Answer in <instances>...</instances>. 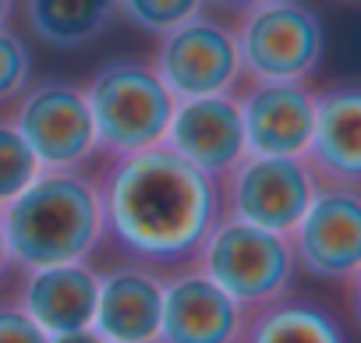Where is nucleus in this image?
I'll return each instance as SVG.
<instances>
[{
    "instance_id": "16",
    "label": "nucleus",
    "mask_w": 361,
    "mask_h": 343,
    "mask_svg": "<svg viewBox=\"0 0 361 343\" xmlns=\"http://www.w3.org/2000/svg\"><path fill=\"white\" fill-rule=\"evenodd\" d=\"M241 343H347V332L326 304L283 294L248 311Z\"/></svg>"
},
{
    "instance_id": "4",
    "label": "nucleus",
    "mask_w": 361,
    "mask_h": 343,
    "mask_svg": "<svg viewBox=\"0 0 361 343\" xmlns=\"http://www.w3.org/2000/svg\"><path fill=\"white\" fill-rule=\"evenodd\" d=\"M195 266L248 311L283 297L298 273L287 234L262 230L234 216H220L213 223L195 255Z\"/></svg>"
},
{
    "instance_id": "2",
    "label": "nucleus",
    "mask_w": 361,
    "mask_h": 343,
    "mask_svg": "<svg viewBox=\"0 0 361 343\" xmlns=\"http://www.w3.org/2000/svg\"><path fill=\"white\" fill-rule=\"evenodd\" d=\"M0 227L11 262L22 269L85 262L106 241L99 185L82 170H43L0 209Z\"/></svg>"
},
{
    "instance_id": "7",
    "label": "nucleus",
    "mask_w": 361,
    "mask_h": 343,
    "mask_svg": "<svg viewBox=\"0 0 361 343\" xmlns=\"http://www.w3.org/2000/svg\"><path fill=\"white\" fill-rule=\"evenodd\" d=\"M11 124L22 131L43 170H82L99 149L96 124L82 85L75 82H36L18 96Z\"/></svg>"
},
{
    "instance_id": "6",
    "label": "nucleus",
    "mask_w": 361,
    "mask_h": 343,
    "mask_svg": "<svg viewBox=\"0 0 361 343\" xmlns=\"http://www.w3.org/2000/svg\"><path fill=\"white\" fill-rule=\"evenodd\" d=\"M319 192L305 156H245L224 177V216L290 234Z\"/></svg>"
},
{
    "instance_id": "18",
    "label": "nucleus",
    "mask_w": 361,
    "mask_h": 343,
    "mask_svg": "<svg viewBox=\"0 0 361 343\" xmlns=\"http://www.w3.org/2000/svg\"><path fill=\"white\" fill-rule=\"evenodd\" d=\"M43 174V166L22 131L11 120H0V209L11 199H18L36 177Z\"/></svg>"
},
{
    "instance_id": "10",
    "label": "nucleus",
    "mask_w": 361,
    "mask_h": 343,
    "mask_svg": "<svg viewBox=\"0 0 361 343\" xmlns=\"http://www.w3.org/2000/svg\"><path fill=\"white\" fill-rule=\"evenodd\" d=\"M163 145L177 152L185 163H192L195 170H202L206 177L224 181L248 156L238 96L216 92L199 99H180L173 106Z\"/></svg>"
},
{
    "instance_id": "9",
    "label": "nucleus",
    "mask_w": 361,
    "mask_h": 343,
    "mask_svg": "<svg viewBox=\"0 0 361 343\" xmlns=\"http://www.w3.org/2000/svg\"><path fill=\"white\" fill-rule=\"evenodd\" d=\"M287 237L301 273L347 283L361 269V188L319 185L315 199Z\"/></svg>"
},
{
    "instance_id": "27",
    "label": "nucleus",
    "mask_w": 361,
    "mask_h": 343,
    "mask_svg": "<svg viewBox=\"0 0 361 343\" xmlns=\"http://www.w3.org/2000/svg\"><path fill=\"white\" fill-rule=\"evenodd\" d=\"M340 4H361V0H340Z\"/></svg>"
},
{
    "instance_id": "21",
    "label": "nucleus",
    "mask_w": 361,
    "mask_h": 343,
    "mask_svg": "<svg viewBox=\"0 0 361 343\" xmlns=\"http://www.w3.org/2000/svg\"><path fill=\"white\" fill-rule=\"evenodd\" d=\"M0 343H50L18 301H0Z\"/></svg>"
},
{
    "instance_id": "11",
    "label": "nucleus",
    "mask_w": 361,
    "mask_h": 343,
    "mask_svg": "<svg viewBox=\"0 0 361 343\" xmlns=\"http://www.w3.org/2000/svg\"><path fill=\"white\" fill-rule=\"evenodd\" d=\"M245 322L248 308L195 266L163 283L156 343H241Z\"/></svg>"
},
{
    "instance_id": "5",
    "label": "nucleus",
    "mask_w": 361,
    "mask_h": 343,
    "mask_svg": "<svg viewBox=\"0 0 361 343\" xmlns=\"http://www.w3.org/2000/svg\"><path fill=\"white\" fill-rule=\"evenodd\" d=\"M241 75L248 82H308L326 54V29L305 0H269L238 18Z\"/></svg>"
},
{
    "instance_id": "17",
    "label": "nucleus",
    "mask_w": 361,
    "mask_h": 343,
    "mask_svg": "<svg viewBox=\"0 0 361 343\" xmlns=\"http://www.w3.org/2000/svg\"><path fill=\"white\" fill-rule=\"evenodd\" d=\"M25 29L50 50H82L117 18V0H25Z\"/></svg>"
},
{
    "instance_id": "25",
    "label": "nucleus",
    "mask_w": 361,
    "mask_h": 343,
    "mask_svg": "<svg viewBox=\"0 0 361 343\" xmlns=\"http://www.w3.org/2000/svg\"><path fill=\"white\" fill-rule=\"evenodd\" d=\"M11 266H15V262H11V251H8V241H4V227H0V280L8 276Z\"/></svg>"
},
{
    "instance_id": "14",
    "label": "nucleus",
    "mask_w": 361,
    "mask_h": 343,
    "mask_svg": "<svg viewBox=\"0 0 361 343\" xmlns=\"http://www.w3.org/2000/svg\"><path fill=\"white\" fill-rule=\"evenodd\" d=\"M163 283L166 280L142 262H124L99 273L92 329L106 343H156Z\"/></svg>"
},
{
    "instance_id": "13",
    "label": "nucleus",
    "mask_w": 361,
    "mask_h": 343,
    "mask_svg": "<svg viewBox=\"0 0 361 343\" xmlns=\"http://www.w3.org/2000/svg\"><path fill=\"white\" fill-rule=\"evenodd\" d=\"M305 159L319 185L361 188V78L315 92V127Z\"/></svg>"
},
{
    "instance_id": "19",
    "label": "nucleus",
    "mask_w": 361,
    "mask_h": 343,
    "mask_svg": "<svg viewBox=\"0 0 361 343\" xmlns=\"http://www.w3.org/2000/svg\"><path fill=\"white\" fill-rule=\"evenodd\" d=\"M202 8L206 0H117V15L145 36H163L185 25L188 18L202 15Z\"/></svg>"
},
{
    "instance_id": "15",
    "label": "nucleus",
    "mask_w": 361,
    "mask_h": 343,
    "mask_svg": "<svg viewBox=\"0 0 361 343\" xmlns=\"http://www.w3.org/2000/svg\"><path fill=\"white\" fill-rule=\"evenodd\" d=\"M96 297H99V273L89 262L25 269V280L18 290V304L47 336L92 325Z\"/></svg>"
},
{
    "instance_id": "23",
    "label": "nucleus",
    "mask_w": 361,
    "mask_h": 343,
    "mask_svg": "<svg viewBox=\"0 0 361 343\" xmlns=\"http://www.w3.org/2000/svg\"><path fill=\"white\" fill-rule=\"evenodd\" d=\"M347 308H350V318L354 325L361 329V269L347 280Z\"/></svg>"
},
{
    "instance_id": "22",
    "label": "nucleus",
    "mask_w": 361,
    "mask_h": 343,
    "mask_svg": "<svg viewBox=\"0 0 361 343\" xmlns=\"http://www.w3.org/2000/svg\"><path fill=\"white\" fill-rule=\"evenodd\" d=\"M50 343H106L92 325H85V329H71V332H57V336H50Z\"/></svg>"
},
{
    "instance_id": "3",
    "label": "nucleus",
    "mask_w": 361,
    "mask_h": 343,
    "mask_svg": "<svg viewBox=\"0 0 361 343\" xmlns=\"http://www.w3.org/2000/svg\"><path fill=\"white\" fill-rule=\"evenodd\" d=\"M82 92L96 124V142L110 156L163 145L177 99L159 82L152 64L110 61L82 85Z\"/></svg>"
},
{
    "instance_id": "20",
    "label": "nucleus",
    "mask_w": 361,
    "mask_h": 343,
    "mask_svg": "<svg viewBox=\"0 0 361 343\" xmlns=\"http://www.w3.org/2000/svg\"><path fill=\"white\" fill-rule=\"evenodd\" d=\"M32 82V50L29 43L8 29L0 25V106L15 103Z\"/></svg>"
},
{
    "instance_id": "24",
    "label": "nucleus",
    "mask_w": 361,
    "mask_h": 343,
    "mask_svg": "<svg viewBox=\"0 0 361 343\" xmlns=\"http://www.w3.org/2000/svg\"><path fill=\"white\" fill-rule=\"evenodd\" d=\"M209 4H216L220 11H227V15H245V11H252V8H259V4H269V0H209Z\"/></svg>"
},
{
    "instance_id": "1",
    "label": "nucleus",
    "mask_w": 361,
    "mask_h": 343,
    "mask_svg": "<svg viewBox=\"0 0 361 343\" xmlns=\"http://www.w3.org/2000/svg\"><path fill=\"white\" fill-rule=\"evenodd\" d=\"M96 185L106 241L149 269L195 262L206 234L224 216L216 181L166 145L114 156Z\"/></svg>"
},
{
    "instance_id": "8",
    "label": "nucleus",
    "mask_w": 361,
    "mask_h": 343,
    "mask_svg": "<svg viewBox=\"0 0 361 343\" xmlns=\"http://www.w3.org/2000/svg\"><path fill=\"white\" fill-rule=\"evenodd\" d=\"M156 39L159 43L152 54V71L159 75V82L170 89L177 103L231 92L234 82L241 78L234 29H227L216 18L195 15L185 25H177Z\"/></svg>"
},
{
    "instance_id": "12",
    "label": "nucleus",
    "mask_w": 361,
    "mask_h": 343,
    "mask_svg": "<svg viewBox=\"0 0 361 343\" xmlns=\"http://www.w3.org/2000/svg\"><path fill=\"white\" fill-rule=\"evenodd\" d=\"M248 156H305L315 127L308 82H252L238 96Z\"/></svg>"
},
{
    "instance_id": "26",
    "label": "nucleus",
    "mask_w": 361,
    "mask_h": 343,
    "mask_svg": "<svg viewBox=\"0 0 361 343\" xmlns=\"http://www.w3.org/2000/svg\"><path fill=\"white\" fill-rule=\"evenodd\" d=\"M11 11H15V0H0V25H8Z\"/></svg>"
}]
</instances>
